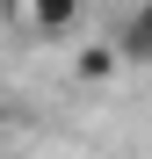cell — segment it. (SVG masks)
<instances>
[{
  "label": "cell",
  "mask_w": 152,
  "mask_h": 159,
  "mask_svg": "<svg viewBox=\"0 0 152 159\" xmlns=\"http://www.w3.org/2000/svg\"><path fill=\"white\" fill-rule=\"evenodd\" d=\"M15 7V22L29 36H44V43H58V36H80V22H87V0H7Z\"/></svg>",
  "instance_id": "obj_1"
},
{
  "label": "cell",
  "mask_w": 152,
  "mask_h": 159,
  "mask_svg": "<svg viewBox=\"0 0 152 159\" xmlns=\"http://www.w3.org/2000/svg\"><path fill=\"white\" fill-rule=\"evenodd\" d=\"M72 72H80V87H109V80L123 72V51H116V43H87Z\"/></svg>",
  "instance_id": "obj_2"
},
{
  "label": "cell",
  "mask_w": 152,
  "mask_h": 159,
  "mask_svg": "<svg viewBox=\"0 0 152 159\" xmlns=\"http://www.w3.org/2000/svg\"><path fill=\"white\" fill-rule=\"evenodd\" d=\"M116 51H123V65H131V58L145 65V58H152V0H138V15L123 22V36H116Z\"/></svg>",
  "instance_id": "obj_3"
}]
</instances>
